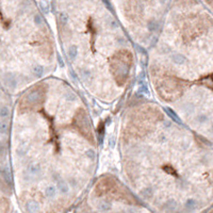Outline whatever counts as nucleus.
I'll return each mask as SVG.
<instances>
[{"label": "nucleus", "instance_id": "f257e3e1", "mask_svg": "<svg viewBox=\"0 0 213 213\" xmlns=\"http://www.w3.org/2000/svg\"><path fill=\"white\" fill-rule=\"evenodd\" d=\"M11 120V169L22 213H67L97 177L99 138L79 89L55 75L22 91Z\"/></svg>", "mask_w": 213, "mask_h": 213}, {"label": "nucleus", "instance_id": "f03ea898", "mask_svg": "<svg viewBox=\"0 0 213 213\" xmlns=\"http://www.w3.org/2000/svg\"><path fill=\"white\" fill-rule=\"evenodd\" d=\"M117 154L120 180L154 213H200L213 206V144L154 98L124 107Z\"/></svg>", "mask_w": 213, "mask_h": 213}, {"label": "nucleus", "instance_id": "7ed1b4c3", "mask_svg": "<svg viewBox=\"0 0 213 213\" xmlns=\"http://www.w3.org/2000/svg\"><path fill=\"white\" fill-rule=\"evenodd\" d=\"M146 51L154 99L213 144V21L181 6Z\"/></svg>", "mask_w": 213, "mask_h": 213}, {"label": "nucleus", "instance_id": "20e7f679", "mask_svg": "<svg viewBox=\"0 0 213 213\" xmlns=\"http://www.w3.org/2000/svg\"><path fill=\"white\" fill-rule=\"evenodd\" d=\"M62 55L83 92L98 104H118L134 83L136 46L115 16L106 8L97 14L58 12Z\"/></svg>", "mask_w": 213, "mask_h": 213}, {"label": "nucleus", "instance_id": "39448f33", "mask_svg": "<svg viewBox=\"0 0 213 213\" xmlns=\"http://www.w3.org/2000/svg\"><path fill=\"white\" fill-rule=\"evenodd\" d=\"M73 210V213H154L111 173L96 177Z\"/></svg>", "mask_w": 213, "mask_h": 213}]
</instances>
